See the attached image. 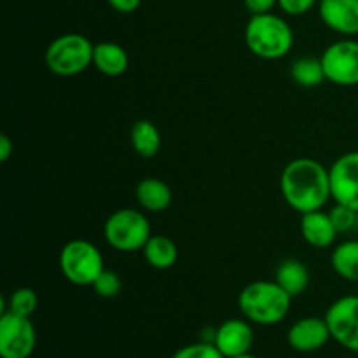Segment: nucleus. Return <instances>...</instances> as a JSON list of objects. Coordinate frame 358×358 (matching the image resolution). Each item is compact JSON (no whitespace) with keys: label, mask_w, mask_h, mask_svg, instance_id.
<instances>
[{"label":"nucleus","mask_w":358,"mask_h":358,"mask_svg":"<svg viewBox=\"0 0 358 358\" xmlns=\"http://www.w3.org/2000/svg\"><path fill=\"white\" fill-rule=\"evenodd\" d=\"M280 191L287 205L301 215L322 210L332 199L329 168L313 157L292 159L280 175Z\"/></svg>","instance_id":"nucleus-1"},{"label":"nucleus","mask_w":358,"mask_h":358,"mask_svg":"<svg viewBox=\"0 0 358 358\" xmlns=\"http://www.w3.org/2000/svg\"><path fill=\"white\" fill-rule=\"evenodd\" d=\"M294 297L275 280H257L245 287L238 296V308L250 324L271 325L287 318Z\"/></svg>","instance_id":"nucleus-2"},{"label":"nucleus","mask_w":358,"mask_h":358,"mask_svg":"<svg viewBox=\"0 0 358 358\" xmlns=\"http://www.w3.org/2000/svg\"><path fill=\"white\" fill-rule=\"evenodd\" d=\"M243 38L252 55L268 62L285 58L294 48L292 27L275 13L250 16Z\"/></svg>","instance_id":"nucleus-3"},{"label":"nucleus","mask_w":358,"mask_h":358,"mask_svg":"<svg viewBox=\"0 0 358 358\" xmlns=\"http://www.w3.org/2000/svg\"><path fill=\"white\" fill-rule=\"evenodd\" d=\"M94 44L83 34H63L45 49V65L55 76H79L93 65Z\"/></svg>","instance_id":"nucleus-4"},{"label":"nucleus","mask_w":358,"mask_h":358,"mask_svg":"<svg viewBox=\"0 0 358 358\" xmlns=\"http://www.w3.org/2000/svg\"><path fill=\"white\" fill-rule=\"evenodd\" d=\"M152 236V227L145 213L135 208H121L107 217L103 238L114 250L131 254L145 247Z\"/></svg>","instance_id":"nucleus-5"},{"label":"nucleus","mask_w":358,"mask_h":358,"mask_svg":"<svg viewBox=\"0 0 358 358\" xmlns=\"http://www.w3.org/2000/svg\"><path fill=\"white\" fill-rule=\"evenodd\" d=\"M59 271L66 282L91 287L105 269L103 255L87 240H70L59 250Z\"/></svg>","instance_id":"nucleus-6"},{"label":"nucleus","mask_w":358,"mask_h":358,"mask_svg":"<svg viewBox=\"0 0 358 358\" xmlns=\"http://www.w3.org/2000/svg\"><path fill=\"white\" fill-rule=\"evenodd\" d=\"M325 80L343 87L358 86V41L341 38L325 48L320 56Z\"/></svg>","instance_id":"nucleus-7"},{"label":"nucleus","mask_w":358,"mask_h":358,"mask_svg":"<svg viewBox=\"0 0 358 358\" xmlns=\"http://www.w3.org/2000/svg\"><path fill=\"white\" fill-rule=\"evenodd\" d=\"M37 345V332L28 317L3 311L0 317V357L30 358Z\"/></svg>","instance_id":"nucleus-8"},{"label":"nucleus","mask_w":358,"mask_h":358,"mask_svg":"<svg viewBox=\"0 0 358 358\" xmlns=\"http://www.w3.org/2000/svg\"><path fill=\"white\" fill-rule=\"evenodd\" d=\"M332 339L343 348L358 353V296H343L325 311Z\"/></svg>","instance_id":"nucleus-9"},{"label":"nucleus","mask_w":358,"mask_h":358,"mask_svg":"<svg viewBox=\"0 0 358 358\" xmlns=\"http://www.w3.org/2000/svg\"><path fill=\"white\" fill-rule=\"evenodd\" d=\"M331 194L334 203L358 212V150L343 154L329 168Z\"/></svg>","instance_id":"nucleus-10"},{"label":"nucleus","mask_w":358,"mask_h":358,"mask_svg":"<svg viewBox=\"0 0 358 358\" xmlns=\"http://www.w3.org/2000/svg\"><path fill=\"white\" fill-rule=\"evenodd\" d=\"M254 341V329H252V324L247 318L245 320H241V318H229V320L222 322L215 329L213 345L217 346V350L224 357L233 358L250 353Z\"/></svg>","instance_id":"nucleus-11"},{"label":"nucleus","mask_w":358,"mask_h":358,"mask_svg":"<svg viewBox=\"0 0 358 358\" xmlns=\"http://www.w3.org/2000/svg\"><path fill=\"white\" fill-rule=\"evenodd\" d=\"M332 339L325 318L303 317L290 325L287 332V343L299 353H311L324 348Z\"/></svg>","instance_id":"nucleus-12"},{"label":"nucleus","mask_w":358,"mask_h":358,"mask_svg":"<svg viewBox=\"0 0 358 358\" xmlns=\"http://www.w3.org/2000/svg\"><path fill=\"white\" fill-rule=\"evenodd\" d=\"M318 14L329 30L343 37L358 35V0H320Z\"/></svg>","instance_id":"nucleus-13"},{"label":"nucleus","mask_w":358,"mask_h":358,"mask_svg":"<svg viewBox=\"0 0 358 358\" xmlns=\"http://www.w3.org/2000/svg\"><path fill=\"white\" fill-rule=\"evenodd\" d=\"M301 236L311 245L313 248H327L334 245L336 238H338V229L332 224L329 212L324 210H315V212H308L301 215Z\"/></svg>","instance_id":"nucleus-14"},{"label":"nucleus","mask_w":358,"mask_h":358,"mask_svg":"<svg viewBox=\"0 0 358 358\" xmlns=\"http://www.w3.org/2000/svg\"><path fill=\"white\" fill-rule=\"evenodd\" d=\"M135 198L145 212L159 213L170 208L171 201H173V192H171L170 185L161 178L147 177L136 185Z\"/></svg>","instance_id":"nucleus-15"},{"label":"nucleus","mask_w":358,"mask_h":358,"mask_svg":"<svg viewBox=\"0 0 358 358\" xmlns=\"http://www.w3.org/2000/svg\"><path fill=\"white\" fill-rule=\"evenodd\" d=\"M93 65L103 76L119 77L128 70L129 56L126 49L117 42L103 41L94 44Z\"/></svg>","instance_id":"nucleus-16"},{"label":"nucleus","mask_w":358,"mask_h":358,"mask_svg":"<svg viewBox=\"0 0 358 358\" xmlns=\"http://www.w3.org/2000/svg\"><path fill=\"white\" fill-rule=\"evenodd\" d=\"M143 259L147 264L154 269H170L177 264L178 261V248L171 238L164 234H152L145 247L142 248Z\"/></svg>","instance_id":"nucleus-17"},{"label":"nucleus","mask_w":358,"mask_h":358,"mask_svg":"<svg viewBox=\"0 0 358 358\" xmlns=\"http://www.w3.org/2000/svg\"><path fill=\"white\" fill-rule=\"evenodd\" d=\"M275 282L290 296L297 297L310 285V271L299 259H285L276 268Z\"/></svg>","instance_id":"nucleus-18"},{"label":"nucleus","mask_w":358,"mask_h":358,"mask_svg":"<svg viewBox=\"0 0 358 358\" xmlns=\"http://www.w3.org/2000/svg\"><path fill=\"white\" fill-rule=\"evenodd\" d=\"M131 147L140 157H154L161 149V133L149 119H140L131 126L129 133Z\"/></svg>","instance_id":"nucleus-19"},{"label":"nucleus","mask_w":358,"mask_h":358,"mask_svg":"<svg viewBox=\"0 0 358 358\" xmlns=\"http://www.w3.org/2000/svg\"><path fill=\"white\" fill-rule=\"evenodd\" d=\"M331 264L343 280L358 283V240L339 243L332 250Z\"/></svg>","instance_id":"nucleus-20"},{"label":"nucleus","mask_w":358,"mask_h":358,"mask_svg":"<svg viewBox=\"0 0 358 358\" xmlns=\"http://www.w3.org/2000/svg\"><path fill=\"white\" fill-rule=\"evenodd\" d=\"M290 77L294 83L303 87H317L325 80L324 66H322L320 58H311V56H303L297 58L290 65Z\"/></svg>","instance_id":"nucleus-21"},{"label":"nucleus","mask_w":358,"mask_h":358,"mask_svg":"<svg viewBox=\"0 0 358 358\" xmlns=\"http://www.w3.org/2000/svg\"><path fill=\"white\" fill-rule=\"evenodd\" d=\"M38 304V297L35 294V290L28 289V287H20V289L14 290L9 296L7 301V311H13V313L21 315V317H28L35 313Z\"/></svg>","instance_id":"nucleus-22"},{"label":"nucleus","mask_w":358,"mask_h":358,"mask_svg":"<svg viewBox=\"0 0 358 358\" xmlns=\"http://www.w3.org/2000/svg\"><path fill=\"white\" fill-rule=\"evenodd\" d=\"M93 290L96 296L103 297V299H112V297L119 296L122 290V280L121 276L115 271H108V269H103L101 275L94 280Z\"/></svg>","instance_id":"nucleus-23"},{"label":"nucleus","mask_w":358,"mask_h":358,"mask_svg":"<svg viewBox=\"0 0 358 358\" xmlns=\"http://www.w3.org/2000/svg\"><path fill=\"white\" fill-rule=\"evenodd\" d=\"M171 358H226L217 350L213 343H192V345L182 346L180 350L173 353Z\"/></svg>","instance_id":"nucleus-24"},{"label":"nucleus","mask_w":358,"mask_h":358,"mask_svg":"<svg viewBox=\"0 0 358 358\" xmlns=\"http://www.w3.org/2000/svg\"><path fill=\"white\" fill-rule=\"evenodd\" d=\"M329 215H331L332 224L336 226L338 233H348V231H352L353 227H355L358 212L350 208V206L336 203V205L329 210Z\"/></svg>","instance_id":"nucleus-25"},{"label":"nucleus","mask_w":358,"mask_h":358,"mask_svg":"<svg viewBox=\"0 0 358 358\" xmlns=\"http://www.w3.org/2000/svg\"><path fill=\"white\" fill-rule=\"evenodd\" d=\"M320 0H278V7L287 16H303L310 13Z\"/></svg>","instance_id":"nucleus-26"},{"label":"nucleus","mask_w":358,"mask_h":358,"mask_svg":"<svg viewBox=\"0 0 358 358\" xmlns=\"http://www.w3.org/2000/svg\"><path fill=\"white\" fill-rule=\"evenodd\" d=\"M243 3L250 16H254V14L273 13V9L278 6V0H243Z\"/></svg>","instance_id":"nucleus-27"},{"label":"nucleus","mask_w":358,"mask_h":358,"mask_svg":"<svg viewBox=\"0 0 358 358\" xmlns=\"http://www.w3.org/2000/svg\"><path fill=\"white\" fill-rule=\"evenodd\" d=\"M108 6L121 14H131L140 7L142 0H107Z\"/></svg>","instance_id":"nucleus-28"},{"label":"nucleus","mask_w":358,"mask_h":358,"mask_svg":"<svg viewBox=\"0 0 358 358\" xmlns=\"http://www.w3.org/2000/svg\"><path fill=\"white\" fill-rule=\"evenodd\" d=\"M13 150H14L13 140H10L7 135H0V161H2V163L9 161V157L13 156Z\"/></svg>","instance_id":"nucleus-29"},{"label":"nucleus","mask_w":358,"mask_h":358,"mask_svg":"<svg viewBox=\"0 0 358 358\" xmlns=\"http://www.w3.org/2000/svg\"><path fill=\"white\" fill-rule=\"evenodd\" d=\"M233 358H257V357H254V355H252V353H245V355H240V357H233Z\"/></svg>","instance_id":"nucleus-30"}]
</instances>
